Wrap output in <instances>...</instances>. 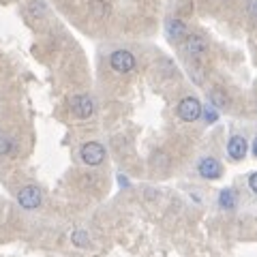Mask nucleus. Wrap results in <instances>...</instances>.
<instances>
[{"instance_id": "f257e3e1", "label": "nucleus", "mask_w": 257, "mask_h": 257, "mask_svg": "<svg viewBox=\"0 0 257 257\" xmlns=\"http://www.w3.org/2000/svg\"><path fill=\"white\" fill-rule=\"evenodd\" d=\"M202 111H204V107L195 96H187V99H182L180 105H178V116L184 120V122H195V120L202 116Z\"/></svg>"}, {"instance_id": "f03ea898", "label": "nucleus", "mask_w": 257, "mask_h": 257, "mask_svg": "<svg viewBox=\"0 0 257 257\" xmlns=\"http://www.w3.org/2000/svg\"><path fill=\"white\" fill-rule=\"evenodd\" d=\"M79 155H82V161L86 165H101L103 159H105V148L101 146L99 142H88L82 146V150H79Z\"/></svg>"}, {"instance_id": "7ed1b4c3", "label": "nucleus", "mask_w": 257, "mask_h": 257, "mask_svg": "<svg viewBox=\"0 0 257 257\" xmlns=\"http://www.w3.org/2000/svg\"><path fill=\"white\" fill-rule=\"evenodd\" d=\"M111 69L118 71V73H128V71H133L135 67V58H133V54L131 52H126V50H118L111 54Z\"/></svg>"}, {"instance_id": "20e7f679", "label": "nucleus", "mask_w": 257, "mask_h": 257, "mask_svg": "<svg viewBox=\"0 0 257 257\" xmlns=\"http://www.w3.org/2000/svg\"><path fill=\"white\" fill-rule=\"evenodd\" d=\"M18 202L22 208H26V210H35V208L41 204V191L37 187H32V184H28V187H24L18 193Z\"/></svg>"}, {"instance_id": "39448f33", "label": "nucleus", "mask_w": 257, "mask_h": 257, "mask_svg": "<svg viewBox=\"0 0 257 257\" xmlns=\"http://www.w3.org/2000/svg\"><path fill=\"white\" fill-rule=\"evenodd\" d=\"M71 109L77 118H90L92 111H94V103L88 94H77L71 99Z\"/></svg>"}, {"instance_id": "423d86ee", "label": "nucleus", "mask_w": 257, "mask_h": 257, "mask_svg": "<svg viewBox=\"0 0 257 257\" xmlns=\"http://www.w3.org/2000/svg\"><path fill=\"white\" fill-rule=\"evenodd\" d=\"M197 170H199V174L204 176V178H208V180H216L221 176V163L216 159H212V157H206V159H202L199 161V165H197Z\"/></svg>"}, {"instance_id": "0eeeda50", "label": "nucleus", "mask_w": 257, "mask_h": 257, "mask_svg": "<svg viewBox=\"0 0 257 257\" xmlns=\"http://www.w3.org/2000/svg\"><path fill=\"white\" fill-rule=\"evenodd\" d=\"M246 150H248V146H246V140L242 138V135H234V138L229 140V144H227V155L234 161L244 159Z\"/></svg>"}, {"instance_id": "6e6552de", "label": "nucleus", "mask_w": 257, "mask_h": 257, "mask_svg": "<svg viewBox=\"0 0 257 257\" xmlns=\"http://www.w3.org/2000/svg\"><path fill=\"white\" fill-rule=\"evenodd\" d=\"M184 50H187V54H191V56H202L208 50V43H206L204 37L191 35L187 41H184Z\"/></svg>"}, {"instance_id": "1a4fd4ad", "label": "nucleus", "mask_w": 257, "mask_h": 257, "mask_svg": "<svg viewBox=\"0 0 257 257\" xmlns=\"http://www.w3.org/2000/svg\"><path fill=\"white\" fill-rule=\"evenodd\" d=\"M165 32H167V37H170L172 41H176V39H182L184 35H187V26H184L180 20H167Z\"/></svg>"}, {"instance_id": "9d476101", "label": "nucleus", "mask_w": 257, "mask_h": 257, "mask_svg": "<svg viewBox=\"0 0 257 257\" xmlns=\"http://www.w3.org/2000/svg\"><path fill=\"white\" fill-rule=\"evenodd\" d=\"M219 206L225 208V210H231V208H236V193L231 189H223L219 193Z\"/></svg>"}, {"instance_id": "9b49d317", "label": "nucleus", "mask_w": 257, "mask_h": 257, "mask_svg": "<svg viewBox=\"0 0 257 257\" xmlns=\"http://www.w3.org/2000/svg\"><path fill=\"white\" fill-rule=\"evenodd\" d=\"M210 99H212V105H216V107H225V105H227V96H225L221 90H212Z\"/></svg>"}, {"instance_id": "f8f14e48", "label": "nucleus", "mask_w": 257, "mask_h": 257, "mask_svg": "<svg viewBox=\"0 0 257 257\" xmlns=\"http://www.w3.org/2000/svg\"><path fill=\"white\" fill-rule=\"evenodd\" d=\"M204 118H206V122H216L219 114H216V109H214L212 105H206V107H204Z\"/></svg>"}, {"instance_id": "ddd939ff", "label": "nucleus", "mask_w": 257, "mask_h": 257, "mask_svg": "<svg viewBox=\"0 0 257 257\" xmlns=\"http://www.w3.org/2000/svg\"><path fill=\"white\" fill-rule=\"evenodd\" d=\"M73 242L77 246H88V236H86V231H75L73 234Z\"/></svg>"}, {"instance_id": "4468645a", "label": "nucleus", "mask_w": 257, "mask_h": 257, "mask_svg": "<svg viewBox=\"0 0 257 257\" xmlns=\"http://www.w3.org/2000/svg\"><path fill=\"white\" fill-rule=\"evenodd\" d=\"M248 189H251L253 193H257V172H253L251 176H248Z\"/></svg>"}, {"instance_id": "2eb2a0df", "label": "nucleus", "mask_w": 257, "mask_h": 257, "mask_svg": "<svg viewBox=\"0 0 257 257\" xmlns=\"http://www.w3.org/2000/svg\"><path fill=\"white\" fill-rule=\"evenodd\" d=\"M251 13L257 18V0H253V5H251Z\"/></svg>"}, {"instance_id": "dca6fc26", "label": "nucleus", "mask_w": 257, "mask_h": 257, "mask_svg": "<svg viewBox=\"0 0 257 257\" xmlns=\"http://www.w3.org/2000/svg\"><path fill=\"white\" fill-rule=\"evenodd\" d=\"M253 155H255V157H257V138H255V140H253Z\"/></svg>"}]
</instances>
